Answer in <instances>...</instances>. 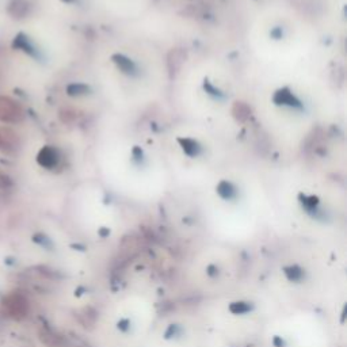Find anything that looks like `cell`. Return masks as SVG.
I'll return each instance as SVG.
<instances>
[{
	"label": "cell",
	"mask_w": 347,
	"mask_h": 347,
	"mask_svg": "<svg viewBox=\"0 0 347 347\" xmlns=\"http://www.w3.org/2000/svg\"><path fill=\"white\" fill-rule=\"evenodd\" d=\"M25 118V110L10 97H0V121L6 124H18Z\"/></svg>",
	"instance_id": "cell-2"
},
{
	"label": "cell",
	"mask_w": 347,
	"mask_h": 347,
	"mask_svg": "<svg viewBox=\"0 0 347 347\" xmlns=\"http://www.w3.org/2000/svg\"><path fill=\"white\" fill-rule=\"evenodd\" d=\"M60 118H61L62 122H67V124H68V122H71V121L74 120L75 116L72 114V112H71L70 109H66V110H61V112H60Z\"/></svg>",
	"instance_id": "cell-14"
},
{
	"label": "cell",
	"mask_w": 347,
	"mask_h": 347,
	"mask_svg": "<svg viewBox=\"0 0 347 347\" xmlns=\"http://www.w3.org/2000/svg\"><path fill=\"white\" fill-rule=\"evenodd\" d=\"M217 191L223 196V197H231L232 194H233V186L229 183V182H221L220 185H219V189H217Z\"/></svg>",
	"instance_id": "cell-13"
},
{
	"label": "cell",
	"mask_w": 347,
	"mask_h": 347,
	"mask_svg": "<svg viewBox=\"0 0 347 347\" xmlns=\"http://www.w3.org/2000/svg\"><path fill=\"white\" fill-rule=\"evenodd\" d=\"M37 162L44 168L52 170L60 162V154H58V150L56 148L47 145V147H44L42 149L39 150L38 155H37Z\"/></svg>",
	"instance_id": "cell-4"
},
{
	"label": "cell",
	"mask_w": 347,
	"mask_h": 347,
	"mask_svg": "<svg viewBox=\"0 0 347 347\" xmlns=\"http://www.w3.org/2000/svg\"><path fill=\"white\" fill-rule=\"evenodd\" d=\"M179 143L182 144V148H183V150H185L189 156H197V155L200 154L201 147L197 141H194V140L191 139H181L179 140Z\"/></svg>",
	"instance_id": "cell-11"
},
{
	"label": "cell",
	"mask_w": 347,
	"mask_h": 347,
	"mask_svg": "<svg viewBox=\"0 0 347 347\" xmlns=\"http://www.w3.org/2000/svg\"><path fill=\"white\" fill-rule=\"evenodd\" d=\"M20 147L19 136L12 131L11 127H0V150L3 154H15Z\"/></svg>",
	"instance_id": "cell-3"
},
{
	"label": "cell",
	"mask_w": 347,
	"mask_h": 347,
	"mask_svg": "<svg viewBox=\"0 0 347 347\" xmlns=\"http://www.w3.org/2000/svg\"><path fill=\"white\" fill-rule=\"evenodd\" d=\"M273 99L277 104L296 106V107H298V106H300V102H298L297 98L294 97L293 94L290 93L288 89H282V90H279V91H277V93H275V95H274Z\"/></svg>",
	"instance_id": "cell-6"
},
{
	"label": "cell",
	"mask_w": 347,
	"mask_h": 347,
	"mask_svg": "<svg viewBox=\"0 0 347 347\" xmlns=\"http://www.w3.org/2000/svg\"><path fill=\"white\" fill-rule=\"evenodd\" d=\"M113 60L124 74L133 75L136 72V66L133 64V61L131 58L125 57L124 54H116V56H113Z\"/></svg>",
	"instance_id": "cell-7"
},
{
	"label": "cell",
	"mask_w": 347,
	"mask_h": 347,
	"mask_svg": "<svg viewBox=\"0 0 347 347\" xmlns=\"http://www.w3.org/2000/svg\"><path fill=\"white\" fill-rule=\"evenodd\" d=\"M27 311H29L27 300L19 293L8 294L0 302V312L11 319H22L26 316Z\"/></svg>",
	"instance_id": "cell-1"
},
{
	"label": "cell",
	"mask_w": 347,
	"mask_h": 347,
	"mask_svg": "<svg viewBox=\"0 0 347 347\" xmlns=\"http://www.w3.org/2000/svg\"><path fill=\"white\" fill-rule=\"evenodd\" d=\"M30 4L27 0H10L7 4L8 15L14 19H22L29 14Z\"/></svg>",
	"instance_id": "cell-5"
},
{
	"label": "cell",
	"mask_w": 347,
	"mask_h": 347,
	"mask_svg": "<svg viewBox=\"0 0 347 347\" xmlns=\"http://www.w3.org/2000/svg\"><path fill=\"white\" fill-rule=\"evenodd\" d=\"M66 2H71V0H66Z\"/></svg>",
	"instance_id": "cell-15"
},
{
	"label": "cell",
	"mask_w": 347,
	"mask_h": 347,
	"mask_svg": "<svg viewBox=\"0 0 347 347\" xmlns=\"http://www.w3.org/2000/svg\"><path fill=\"white\" fill-rule=\"evenodd\" d=\"M186 54L183 53V50L175 49L172 50L168 56V66H170L171 72H177L181 66L183 64V60H185Z\"/></svg>",
	"instance_id": "cell-9"
},
{
	"label": "cell",
	"mask_w": 347,
	"mask_h": 347,
	"mask_svg": "<svg viewBox=\"0 0 347 347\" xmlns=\"http://www.w3.org/2000/svg\"><path fill=\"white\" fill-rule=\"evenodd\" d=\"M232 113H233V116L236 117V120L244 122V121H247L248 118H250L251 109L248 107L244 102H236V103L233 104Z\"/></svg>",
	"instance_id": "cell-10"
},
{
	"label": "cell",
	"mask_w": 347,
	"mask_h": 347,
	"mask_svg": "<svg viewBox=\"0 0 347 347\" xmlns=\"http://www.w3.org/2000/svg\"><path fill=\"white\" fill-rule=\"evenodd\" d=\"M90 91L89 85L81 84V83H74V84H70L67 87V93L68 95H72V97H77V95H84Z\"/></svg>",
	"instance_id": "cell-12"
},
{
	"label": "cell",
	"mask_w": 347,
	"mask_h": 347,
	"mask_svg": "<svg viewBox=\"0 0 347 347\" xmlns=\"http://www.w3.org/2000/svg\"><path fill=\"white\" fill-rule=\"evenodd\" d=\"M14 48H16V49H20L24 50L25 53L30 54V56H37V53H35V48L31 45V42L29 41V38H27L26 35L25 34H18L15 37V39H14Z\"/></svg>",
	"instance_id": "cell-8"
}]
</instances>
